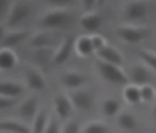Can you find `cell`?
I'll return each mask as SVG.
<instances>
[{"label":"cell","instance_id":"obj_10","mask_svg":"<svg viewBox=\"0 0 156 133\" xmlns=\"http://www.w3.org/2000/svg\"><path fill=\"white\" fill-rule=\"evenodd\" d=\"M148 10H150V3L148 2H128L123 9V15L126 20L129 22H136V20H141L143 17H146Z\"/></svg>","mask_w":156,"mask_h":133},{"label":"cell","instance_id":"obj_35","mask_svg":"<svg viewBox=\"0 0 156 133\" xmlns=\"http://www.w3.org/2000/svg\"><path fill=\"white\" fill-rule=\"evenodd\" d=\"M153 117H154V120H156V105L153 106Z\"/></svg>","mask_w":156,"mask_h":133},{"label":"cell","instance_id":"obj_7","mask_svg":"<svg viewBox=\"0 0 156 133\" xmlns=\"http://www.w3.org/2000/svg\"><path fill=\"white\" fill-rule=\"evenodd\" d=\"M40 110H38V98L37 97H28V98H25L22 103H18V106H17V115L22 118V121H32L35 120V117H37V113H38Z\"/></svg>","mask_w":156,"mask_h":133},{"label":"cell","instance_id":"obj_4","mask_svg":"<svg viewBox=\"0 0 156 133\" xmlns=\"http://www.w3.org/2000/svg\"><path fill=\"white\" fill-rule=\"evenodd\" d=\"M33 5L30 2H13L10 3L9 13H7V27H17L30 15Z\"/></svg>","mask_w":156,"mask_h":133},{"label":"cell","instance_id":"obj_5","mask_svg":"<svg viewBox=\"0 0 156 133\" xmlns=\"http://www.w3.org/2000/svg\"><path fill=\"white\" fill-rule=\"evenodd\" d=\"M128 80L129 83L136 85V87H144V85H150L153 82L154 75L144 63H135L131 65V68L128 72Z\"/></svg>","mask_w":156,"mask_h":133},{"label":"cell","instance_id":"obj_34","mask_svg":"<svg viewBox=\"0 0 156 133\" xmlns=\"http://www.w3.org/2000/svg\"><path fill=\"white\" fill-rule=\"evenodd\" d=\"M5 35H7V23H0V45H2Z\"/></svg>","mask_w":156,"mask_h":133},{"label":"cell","instance_id":"obj_8","mask_svg":"<svg viewBox=\"0 0 156 133\" xmlns=\"http://www.w3.org/2000/svg\"><path fill=\"white\" fill-rule=\"evenodd\" d=\"M60 80H62L63 87L68 88L70 92H73V90H80L81 87H85L88 82V77L81 72H76V70H66V72L62 73Z\"/></svg>","mask_w":156,"mask_h":133},{"label":"cell","instance_id":"obj_3","mask_svg":"<svg viewBox=\"0 0 156 133\" xmlns=\"http://www.w3.org/2000/svg\"><path fill=\"white\" fill-rule=\"evenodd\" d=\"M116 33L126 43L135 45V43L143 42V40L151 33V30L148 27H144V25H121V27H118Z\"/></svg>","mask_w":156,"mask_h":133},{"label":"cell","instance_id":"obj_28","mask_svg":"<svg viewBox=\"0 0 156 133\" xmlns=\"http://www.w3.org/2000/svg\"><path fill=\"white\" fill-rule=\"evenodd\" d=\"M140 88H141V100L143 102H153V100H156V88L151 83L140 87Z\"/></svg>","mask_w":156,"mask_h":133},{"label":"cell","instance_id":"obj_29","mask_svg":"<svg viewBox=\"0 0 156 133\" xmlns=\"http://www.w3.org/2000/svg\"><path fill=\"white\" fill-rule=\"evenodd\" d=\"M91 43H93V49H95V53H98L100 50H103L108 43H106V38L100 33H93L91 35Z\"/></svg>","mask_w":156,"mask_h":133},{"label":"cell","instance_id":"obj_30","mask_svg":"<svg viewBox=\"0 0 156 133\" xmlns=\"http://www.w3.org/2000/svg\"><path fill=\"white\" fill-rule=\"evenodd\" d=\"M62 133H81V127L78 120H68L62 127Z\"/></svg>","mask_w":156,"mask_h":133},{"label":"cell","instance_id":"obj_23","mask_svg":"<svg viewBox=\"0 0 156 133\" xmlns=\"http://www.w3.org/2000/svg\"><path fill=\"white\" fill-rule=\"evenodd\" d=\"M48 120H50V117H48V113L45 110H40L38 113H37L35 120L32 121V133H45L47 130V125H48Z\"/></svg>","mask_w":156,"mask_h":133},{"label":"cell","instance_id":"obj_6","mask_svg":"<svg viewBox=\"0 0 156 133\" xmlns=\"http://www.w3.org/2000/svg\"><path fill=\"white\" fill-rule=\"evenodd\" d=\"M23 78H25V87L30 88L33 92H42L45 90L47 83H45V78H43L42 72L38 68H35L33 65L30 63H25L23 65Z\"/></svg>","mask_w":156,"mask_h":133},{"label":"cell","instance_id":"obj_13","mask_svg":"<svg viewBox=\"0 0 156 133\" xmlns=\"http://www.w3.org/2000/svg\"><path fill=\"white\" fill-rule=\"evenodd\" d=\"M53 106H55L57 117L60 118V120H66V121L72 117V112H73V108H75L70 97H66V95H57V97L53 98Z\"/></svg>","mask_w":156,"mask_h":133},{"label":"cell","instance_id":"obj_25","mask_svg":"<svg viewBox=\"0 0 156 133\" xmlns=\"http://www.w3.org/2000/svg\"><path fill=\"white\" fill-rule=\"evenodd\" d=\"M120 108H121L120 102L115 100V98H106V100H103V103H101V110H103V113H105V117L120 115Z\"/></svg>","mask_w":156,"mask_h":133},{"label":"cell","instance_id":"obj_31","mask_svg":"<svg viewBox=\"0 0 156 133\" xmlns=\"http://www.w3.org/2000/svg\"><path fill=\"white\" fill-rule=\"evenodd\" d=\"M45 133H62V127L60 123H58L57 118L50 117V120H48V125H47V130Z\"/></svg>","mask_w":156,"mask_h":133},{"label":"cell","instance_id":"obj_33","mask_svg":"<svg viewBox=\"0 0 156 133\" xmlns=\"http://www.w3.org/2000/svg\"><path fill=\"white\" fill-rule=\"evenodd\" d=\"M9 9H10V3L5 2V0H0V15H2L3 12L9 13Z\"/></svg>","mask_w":156,"mask_h":133},{"label":"cell","instance_id":"obj_1","mask_svg":"<svg viewBox=\"0 0 156 133\" xmlns=\"http://www.w3.org/2000/svg\"><path fill=\"white\" fill-rule=\"evenodd\" d=\"M51 9L47 10L45 15L40 17L38 25L45 28H63L72 22V13H70L68 5L65 3H50Z\"/></svg>","mask_w":156,"mask_h":133},{"label":"cell","instance_id":"obj_21","mask_svg":"<svg viewBox=\"0 0 156 133\" xmlns=\"http://www.w3.org/2000/svg\"><path fill=\"white\" fill-rule=\"evenodd\" d=\"M53 57H55V49H40L33 50V62L40 66H48L53 65Z\"/></svg>","mask_w":156,"mask_h":133},{"label":"cell","instance_id":"obj_20","mask_svg":"<svg viewBox=\"0 0 156 133\" xmlns=\"http://www.w3.org/2000/svg\"><path fill=\"white\" fill-rule=\"evenodd\" d=\"M75 52L80 57H90L95 53L93 43H91V35H80L75 38Z\"/></svg>","mask_w":156,"mask_h":133},{"label":"cell","instance_id":"obj_18","mask_svg":"<svg viewBox=\"0 0 156 133\" xmlns=\"http://www.w3.org/2000/svg\"><path fill=\"white\" fill-rule=\"evenodd\" d=\"M28 38V30H12V32H7L5 38H3L0 49H12L17 45H20L23 40Z\"/></svg>","mask_w":156,"mask_h":133},{"label":"cell","instance_id":"obj_15","mask_svg":"<svg viewBox=\"0 0 156 133\" xmlns=\"http://www.w3.org/2000/svg\"><path fill=\"white\" fill-rule=\"evenodd\" d=\"M0 131L2 133H32V128L22 120L7 118V120H0Z\"/></svg>","mask_w":156,"mask_h":133},{"label":"cell","instance_id":"obj_12","mask_svg":"<svg viewBox=\"0 0 156 133\" xmlns=\"http://www.w3.org/2000/svg\"><path fill=\"white\" fill-rule=\"evenodd\" d=\"M53 45H55V35L50 32H37L28 38V47L32 50L53 49Z\"/></svg>","mask_w":156,"mask_h":133},{"label":"cell","instance_id":"obj_24","mask_svg":"<svg viewBox=\"0 0 156 133\" xmlns=\"http://www.w3.org/2000/svg\"><path fill=\"white\" fill-rule=\"evenodd\" d=\"M118 125H120L121 130H126V131H131L135 130L136 127H138V121H136V118L133 113L129 112H121L120 115H118Z\"/></svg>","mask_w":156,"mask_h":133},{"label":"cell","instance_id":"obj_32","mask_svg":"<svg viewBox=\"0 0 156 133\" xmlns=\"http://www.w3.org/2000/svg\"><path fill=\"white\" fill-rule=\"evenodd\" d=\"M17 105H18V100H15V98L0 97V110H9V108H13Z\"/></svg>","mask_w":156,"mask_h":133},{"label":"cell","instance_id":"obj_26","mask_svg":"<svg viewBox=\"0 0 156 133\" xmlns=\"http://www.w3.org/2000/svg\"><path fill=\"white\" fill-rule=\"evenodd\" d=\"M81 133H111V128L103 121H90Z\"/></svg>","mask_w":156,"mask_h":133},{"label":"cell","instance_id":"obj_9","mask_svg":"<svg viewBox=\"0 0 156 133\" xmlns=\"http://www.w3.org/2000/svg\"><path fill=\"white\" fill-rule=\"evenodd\" d=\"M70 100H72L73 106L76 110H81V112H90L91 106H93V93L90 90H85V88L73 90L70 93Z\"/></svg>","mask_w":156,"mask_h":133},{"label":"cell","instance_id":"obj_11","mask_svg":"<svg viewBox=\"0 0 156 133\" xmlns=\"http://www.w3.org/2000/svg\"><path fill=\"white\" fill-rule=\"evenodd\" d=\"M75 49V38L70 35L63 37V40L58 43L55 49V57H53V65H62L72 57V50Z\"/></svg>","mask_w":156,"mask_h":133},{"label":"cell","instance_id":"obj_19","mask_svg":"<svg viewBox=\"0 0 156 133\" xmlns=\"http://www.w3.org/2000/svg\"><path fill=\"white\" fill-rule=\"evenodd\" d=\"M18 65V57L12 49H0V72H9Z\"/></svg>","mask_w":156,"mask_h":133},{"label":"cell","instance_id":"obj_2","mask_svg":"<svg viewBox=\"0 0 156 133\" xmlns=\"http://www.w3.org/2000/svg\"><path fill=\"white\" fill-rule=\"evenodd\" d=\"M96 68H98V73L105 82L108 83H113V85H128L129 80H128V73H125L120 66L116 65H111V63H106V62H101L98 60L96 62Z\"/></svg>","mask_w":156,"mask_h":133},{"label":"cell","instance_id":"obj_36","mask_svg":"<svg viewBox=\"0 0 156 133\" xmlns=\"http://www.w3.org/2000/svg\"><path fill=\"white\" fill-rule=\"evenodd\" d=\"M0 133H2V131H0Z\"/></svg>","mask_w":156,"mask_h":133},{"label":"cell","instance_id":"obj_16","mask_svg":"<svg viewBox=\"0 0 156 133\" xmlns=\"http://www.w3.org/2000/svg\"><path fill=\"white\" fill-rule=\"evenodd\" d=\"M98 60L101 62H106V63H111V65H116V66H121L123 65V55L120 53V50L115 49L111 45H106L103 50H100L98 53Z\"/></svg>","mask_w":156,"mask_h":133},{"label":"cell","instance_id":"obj_22","mask_svg":"<svg viewBox=\"0 0 156 133\" xmlns=\"http://www.w3.org/2000/svg\"><path fill=\"white\" fill-rule=\"evenodd\" d=\"M123 98H125L126 103H129V105H138V103L143 102V100H141V88L136 87V85H133V83L125 85Z\"/></svg>","mask_w":156,"mask_h":133},{"label":"cell","instance_id":"obj_14","mask_svg":"<svg viewBox=\"0 0 156 133\" xmlns=\"http://www.w3.org/2000/svg\"><path fill=\"white\" fill-rule=\"evenodd\" d=\"M103 25V17L100 12H95V13H83L80 17V27L83 30L90 32L91 35L93 33H98V30L101 28Z\"/></svg>","mask_w":156,"mask_h":133},{"label":"cell","instance_id":"obj_17","mask_svg":"<svg viewBox=\"0 0 156 133\" xmlns=\"http://www.w3.org/2000/svg\"><path fill=\"white\" fill-rule=\"evenodd\" d=\"M25 88H27L25 85H20L17 82H0V97L18 100V97L23 95Z\"/></svg>","mask_w":156,"mask_h":133},{"label":"cell","instance_id":"obj_27","mask_svg":"<svg viewBox=\"0 0 156 133\" xmlns=\"http://www.w3.org/2000/svg\"><path fill=\"white\" fill-rule=\"evenodd\" d=\"M140 58L150 70L156 72V53L150 50H140Z\"/></svg>","mask_w":156,"mask_h":133}]
</instances>
